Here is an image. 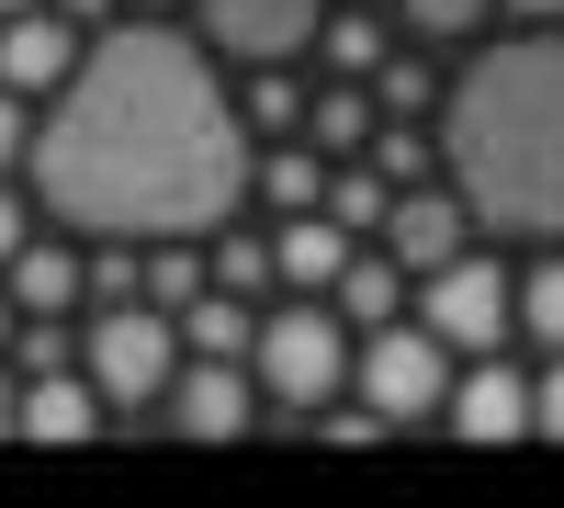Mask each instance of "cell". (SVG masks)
Here are the masks:
<instances>
[{
    "label": "cell",
    "instance_id": "obj_11",
    "mask_svg": "<svg viewBox=\"0 0 564 508\" xmlns=\"http://www.w3.org/2000/svg\"><path fill=\"white\" fill-rule=\"evenodd\" d=\"M113 430V407L90 396V374L68 361V374H23L12 385V441H34V452H79V441H102Z\"/></svg>",
    "mask_w": 564,
    "mask_h": 508
},
{
    "label": "cell",
    "instance_id": "obj_10",
    "mask_svg": "<svg viewBox=\"0 0 564 508\" xmlns=\"http://www.w3.org/2000/svg\"><path fill=\"white\" fill-rule=\"evenodd\" d=\"M452 441H531V374H508L497 350H463V374L441 385Z\"/></svg>",
    "mask_w": 564,
    "mask_h": 508
},
{
    "label": "cell",
    "instance_id": "obj_18",
    "mask_svg": "<svg viewBox=\"0 0 564 508\" xmlns=\"http://www.w3.org/2000/svg\"><path fill=\"white\" fill-rule=\"evenodd\" d=\"M135 294H148L159 316H181V305L204 294V249H193V238H148V260H135Z\"/></svg>",
    "mask_w": 564,
    "mask_h": 508
},
{
    "label": "cell",
    "instance_id": "obj_6",
    "mask_svg": "<svg viewBox=\"0 0 564 508\" xmlns=\"http://www.w3.org/2000/svg\"><path fill=\"white\" fill-rule=\"evenodd\" d=\"M350 385H361V407L384 430H406V419H441V385H452V350L417 328V316H384V328H361V350H350Z\"/></svg>",
    "mask_w": 564,
    "mask_h": 508
},
{
    "label": "cell",
    "instance_id": "obj_8",
    "mask_svg": "<svg viewBox=\"0 0 564 508\" xmlns=\"http://www.w3.org/2000/svg\"><path fill=\"white\" fill-rule=\"evenodd\" d=\"M159 419H170L181 441H249V430H260V385H249V361L181 350V374L159 385Z\"/></svg>",
    "mask_w": 564,
    "mask_h": 508
},
{
    "label": "cell",
    "instance_id": "obj_32",
    "mask_svg": "<svg viewBox=\"0 0 564 508\" xmlns=\"http://www.w3.org/2000/svg\"><path fill=\"white\" fill-rule=\"evenodd\" d=\"M508 12H531V23H553V12H564V0H508Z\"/></svg>",
    "mask_w": 564,
    "mask_h": 508
},
{
    "label": "cell",
    "instance_id": "obj_25",
    "mask_svg": "<svg viewBox=\"0 0 564 508\" xmlns=\"http://www.w3.org/2000/svg\"><path fill=\"white\" fill-rule=\"evenodd\" d=\"M361 159H372V170H384V181H395V193H406V181H430V170H441V148H430V136H417L406 114H395L384 136H361Z\"/></svg>",
    "mask_w": 564,
    "mask_h": 508
},
{
    "label": "cell",
    "instance_id": "obj_13",
    "mask_svg": "<svg viewBox=\"0 0 564 508\" xmlns=\"http://www.w3.org/2000/svg\"><path fill=\"white\" fill-rule=\"evenodd\" d=\"M350 249H361V238H350V226L327 215V204H294V215L271 226V283H294V294H327Z\"/></svg>",
    "mask_w": 564,
    "mask_h": 508
},
{
    "label": "cell",
    "instance_id": "obj_15",
    "mask_svg": "<svg viewBox=\"0 0 564 508\" xmlns=\"http://www.w3.org/2000/svg\"><path fill=\"white\" fill-rule=\"evenodd\" d=\"M327 305H339V328H384V316H406V271L361 238V249L339 260V283H327Z\"/></svg>",
    "mask_w": 564,
    "mask_h": 508
},
{
    "label": "cell",
    "instance_id": "obj_33",
    "mask_svg": "<svg viewBox=\"0 0 564 508\" xmlns=\"http://www.w3.org/2000/svg\"><path fill=\"white\" fill-rule=\"evenodd\" d=\"M0 441H12V374H0Z\"/></svg>",
    "mask_w": 564,
    "mask_h": 508
},
{
    "label": "cell",
    "instance_id": "obj_27",
    "mask_svg": "<svg viewBox=\"0 0 564 508\" xmlns=\"http://www.w3.org/2000/svg\"><path fill=\"white\" fill-rule=\"evenodd\" d=\"M372 90H384V114H406V125L441 102V90H430V68H417V57H395V45H384V68H372Z\"/></svg>",
    "mask_w": 564,
    "mask_h": 508
},
{
    "label": "cell",
    "instance_id": "obj_29",
    "mask_svg": "<svg viewBox=\"0 0 564 508\" xmlns=\"http://www.w3.org/2000/svg\"><path fill=\"white\" fill-rule=\"evenodd\" d=\"M23 136H34L23 125V90H0V181H23Z\"/></svg>",
    "mask_w": 564,
    "mask_h": 508
},
{
    "label": "cell",
    "instance_id": "obj_1",
    "mask_svg": "<svg viewBox=\"0 0 564 508\" xmlns=\"http://www.w3.org/2000/svg\"><path fill=\"white\" fill-rule=\"evenodd\" d=\"M23 193L68 238H204L249 204V125L204 34L170 12H113L23 136Z\"/></svg>",
    "mask_w": 564,
    "mask_h": 508
},
{
    "label": "cell",
    "instance_id": "obj_20",
    "mask_svg": "<svg viewBox=\"0 0 564 508\" xmlns=\"http://www.w3.org/2000/svg\"><path fill=\"white\" fill-rule=\"evenodd\" d=\"M204 283L215 294H271V238H238V226H226V238H215V226H204Z\"/></svg>",
    "mask_w": 564,
    "mask_h": 508
},
{
    "label": "cell",
    "instance_id": "obj_26",
    "mask_svg": "<svg viewBox=\"0 0 564 508\" xmlns=\"http://www.w3.org/2000/svg\"><path fill=\"white\" fill-rule=\"evenodd\" d=\"M395 12H406V34H430V45H463V34H475V23L497 12V0H395Z\"/></svg>",
    "mask_w": 564,
    "mask_h": 508
},
{
    "label": "cell",
    "instance_id": "obj_16",
    "mask_svg": "<svg viewBox=\"0 0 564 508\" xmlns=\"http://www.w3.org/2000/svg\"><path fill=\"white\" fill-rule=\"evenodd\" d=\"M170 328H181V350H215V361H249V328H260V305H249V294H215V283H204L193 305L170 316Z\"/></svg>",
    "mask_w": 564,
    "mask_h": 508
},
{
    "label": "cell",
    "instance_id": "obj_21",
    "mask_svg": "<svg viewBox=\"0 0 564 508\" xmlns=\"http://www.w3.org/2000/svg\"><path fill=\"white\" fill-rule=\"evenodd\" d=\"M316 57H327V79H372V68H384V23H372V12H327Z\"/></svg>",
    "mask_w": 564,
    "mask_h": 508
},
{
    "label": "cell",
    "instance_id": "obj_23",
    "mask_svg": "<svg viewBox=\"0 0 564 508\" xmlns=\"http://www.w3.org/2000/svg\"><path fill=\"white\" fill-rule=\"evenodd\" d=\"M238 125H249V136H294V125H305V90H294V68H249V90H238Z\"/></svg>",
    "mask_w": 564,
    "mask_h": 508
},
{
    "label": "cell",
    "instance_id": "obj_28",
    "mask_svg": "<svg viewBox=\"0 0 564 508\" xmlns=\"http://www.w3.org/2000/svg\"><path fill=\"white\" fill-rule=\"evenodd\" d=\"M531 441H564V350H542L531 374Z\"/></svg>",
    "mask_w": 564,
    "mask_h": 508
},
{
    "label": "cell",
    "instance_id": "obj_4",
    "mask_svg": "<svg viewBox=\"0 0 564 508\" xmlns=\"http://www.w3.org/2000/svg\"><path fill=\"white\" fill-rule=\"evenodd\" d=\"M79 374H90V396H102L113 419H124V407H159V385L181 374V328L148 294H135V305H90L79 316Z\"/></svg>",
    "mask_w": 564,
    "mask_h": 508
},
{
    "label": "cell",
    "instance_id": "obj_12",
    "mask_svg": "<svg viewBox=\"0 0 564 508\" xmlns=\"http://www.w3.org/2000/svg\"><path fill=\"white\" fill-rule=\"evenodd\" d=\"M79 68V23L68 12H0V90H23V102H45V90H57Z\"/></svg>",
    "mask_w": 564,
    "mask_h": 508
},
{
    "label": "cell",
    "instance_id": "obj_3",
    "mask_svg": "<svg viewBox=\"0 0 564 508\" xmlns=\"http://www.w3.org/2000/svg\"><path fill=\"white\" fill-rule=\"evenodd\" d=\"M249 385L282 430H305L327 396L350 385V328H339V305L327 294H294V305H271L260 328H249Z\"/></svg>",
    "mask_w": 564,
    "mask_h": 508
},
{
    "label": "cell",
    "instance_id": "obj_30",
    "mask_svg": "<svg viewBox=\"0 0 564 508\" xmlns=\"http://www.w3.org/2000/svg\"><path fill=\"white\" fill-rule=\"evenodd\" d=\"M23 226H34V193H12V181H0V260L23 249Z\"/></svg>",
    "mask_w": 564,
    "mask_h": 508
},
{
    "label": "cell",
    "instance_id": "obj_2",
    "mask_svg": "<svg viewBox=\"0 0 564 508\" xmlns=\"http://www.w3.org/2000/svg\"><path fill=\"white\" fill-rule=\"evenodd\" d=\"M441 181L497 238H564V34H508L441 90Z\"/></svg>",
    "mask_w": 564,
    "mask_h": 508
},
{
    "label": "cell",
    "instance_id": "obj_36",
    "mask_svg": "<svg viewBox=\"0 0 564 508\" xmlns=\"http://www.w3.org/2000/svg\"><path fill=\"white\" fill-rule=\"evenodd\" d=\"M0 12H34V0H0Z\"/></svg>",
    "mask_w": 564,
    "mask_h": 508
},
{
    "label": "cell",
    "instance_id": "obj_9",
    "mask_svg": "<svg viewBox=\"0 0 564 508\" xmlns=\"http://www.w3.org/2000/svg\"><path fill=\"white\" fill-rule=\"evenodd\" d=\"M372 249H384L406 283H417V271H441L452 249H475V215H463L452 181H406V193L384 204V226H372Z\"/></svg>",
    "mask_w": 564,
    "mask_h": 508
},
{
    "label": "cell",
    "instance_id": "obj_34",
    "mask_svg": "<svg viewBox=\"0 0 564 508\" xmlns=\"http://www.w3.org/2000/svg\"><path fill=\"white\" fill-rule=\"evenodd\" d=\"M12 316H23V305H12V294H0V350H12Z\"/></svg>",
    "mask_w": 564,
    "mask_h": 508
},
{
    "label": "cell",
    "instance_id": "obj_22",
    "mask_svg": "<svg viewBox=\"0 0 564 508\" xmlns=\"http://www.w3.org/2000/svg\"><path fill=\"white\" fill-rule=\"evenodd\" d=\"M520 339L564 350V249H542V260L520 271Z\"/></svg>",
    "mask_w": 564,
    "mask_h": 508
},
{
    "label": "cell",
    "instance_id": "obj_31",
    "mask_svg": "<svg viewBox=\"0 0 564 508\" xmlns=\"http://www.w3.org/2000/svg\"><path fill=\"white\" fill-rule=\"evenodd\" d=\"M45 12H68V23L90 34V23H113V12H124V0H45Z\"/></svg>",
    "mask_w": 564,
    "mask_h": 508
},
{
    "label": "cell",
    "instance_id": "obj_17",
    "mask_svg": "<svg viewBox=\"0 0 564 508\" xmlns=\"http://www.w3.org/2000/svg\"><path fill=\"white\" fill-rule=\"evenodd\" d=\"M327 215L350 226V238H372V226H384V204H395V181L372 170V159H327V193H316Z\"/></svg>",
    "mask_w": 564,
    "mask_h": 508
},
{
    "label": "cell",
    "instance_id": "obj_35",
    "mask_svg": "<svg viewBox=\"0 0 564 508\" xmlns=\"http://www.w3.org/2000/svg\"><path fill=\"white\" fill-rule=\"evenodd\" d=\"M124 12H181V0H124Z\"/></svg>",
    "mask_w": 564,
    "mask_h": 508
},
{
    "label": "cell",
    "instance_id": "obj_14",
    "mask_svg": "<svg viewBox=\"0 0 564 508\" xmlns=\"http://www.w3.org/2000/svg\"><path fill=\"white\" fill-rule=\"evenodd\" d=\"M0 294H12L23 316H68V305H79V249H68V238H45V215H34V226H23V249L0 260Z\"/></svg>",
    "mask_w": 564,
    "mask_h": 508
},
{
    "label": "cell",
    "instance_id": "obj_19",
    "mask_svg": "<svg viewBox=\"0 0 564 508\" xmlns=\"http://www.w3.org/2000/svg\"><path fill=\"white\" fill-rule=\"evenodd\" d=\"M361 136H372V102L350 79H327L316 102H305V148H327V159H361Z\"/></svg>",
    "mask_w": 564,
    "mask_h": 508
},
{
    "label": "cell",
    "instance_id": "obj_24",
    "mask_svg": "<svg viewBox=\"0 0 564 508\" xmlns=\"http://www.w3.org/2000/svg\"><path fill=\"white\" fill-rule=\"evenodd\" d=\"M0 361H12V374H68L79 328H68V316H12V350H0Z\"/></svg>",
    "mask_w": 564,
    "mask_h": 508
},
{
    "label": "cell",
    "instance_id": "obj_7",
    "mask_svg": "<svg viewBox=\"0 0 564 508\" xmlns=\"http://www.w3.org/2000/svg\"><path fill=\"white\" fill-rule=\"evenodd\" d=\"M327 23V0H193V34L238 68H294Z\"/></svg>",
    "mask_w": 564,
    "mask_h": 508
},
{
    "label": "cell",
    "instance_id": "obj_5",
    "mask_svg": "<svg viewBox=\"0 0 564 508\" xmlns=\"http://www.w3.org/2000/svg\"><path fill=\"white\" fill-rule=\"evenodd\" d=\"M417 328H430L452 361L463 350H508L520 339V283H508L486 249H452L441 271H417Z\"/></svg>",
    "mask_w": 564,
    "mask_h": 508
}]
</instances>
